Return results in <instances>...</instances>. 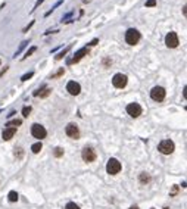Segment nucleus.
I'll return each mask as SVG.
<instances>
[{"label":"nucleus","mask_w":187,"mask_h":209,"mask_svg":"<svg viewBox=\"0 0 187 209\" xmlns=\"http://www.w3.org/2000/svg\"><path fill=\"white\" fill-rule=\"evenodd\" d=\"M140 38H142V34L136 28H128L125 31V43L130 46H136L140 41Z\"/></svg>","instance_id":"1"},{"label":"nucleus","mask_w":187,"mask_h":209,"mask_svg":"<svg viewBox=\"0 0 187 209\" xmlns=\"http://www.w3.org/2000/svg\"><path fill=\"white\" fill-rule=\"evenodd\" d=\"M121 168H122V165H121V162H119L118 159L111 158L108 160V164H106V172L111 174V175H117L121 171Z\"/></svg>","instance_id":"2"},{"label":"nucleus","mask_w":187,"mask_h":209,"mask_svg":"<svg viewBox=\"0 0 187 209\" xmlns=\"http://www.w3.org/2000/svg\"><path fill=\"white\" fill-rule=\"evenodd\" d=\"M174 149H175V146H174V142H171V140H162L158 144V150L161 152L162 155H171L174 152Z\"/></svg>","instance_id":"3"},{"label":"nucleus","mask_w":187,"mask_h":209,"mask_svg":"<svg viewBox=\"0 0 187 209\" xmlns=\"http://www.w3.org/2000/svg\"><path fill=\"white\" fill-rule=\"evenodd\" d=\"M127 83H128L127 75H125V74H121V72L115 74L113 78H112V85H113L115 88H124V87L127 85Z\"/></svg>","instance_id":"4"},{"label":"nucleus","mask_w":187,"mask_h":209,"mask_svg":"<svg viewBox=\"0 0 187 209\" xmlns=\"http://www.w3.org/2000/svg\"><path fill=\"white\" fill-rule=\"evenodd\" d=\"M31 135L37 139V140H43V139H46V135H47V131H46V128L40 124H34V125L31 127Z\"/></svg>","instance_id":"5"},{"label":"nucleus","mask_w":187,"mask_h":209,"mask_svg":"<svg viewBox=\"0 0 187 209\" xmlns=\"http://www.w3.org/2000/svg\"><path fill=\"white\" fill-rule=\"evenodd\" d=\"M165 88L164 87H159V85H156V87H153L152 90H150V99L155 102H162L165 99Z\"/></svg>","instance_id":"6"},{"label":"nucleus","mask_w":187,"mask_h":209,"mask_svg":"<svg viewBox=\"0 0 187 209\" xmlns=\"http://www.w3.org/2000/svg\"><path fill=\"white\" fill-rule=\"evenodd\" d=\"M165 44H167V47H170V49H175V47L180 44V40H178L177 33L170 31V33L167 34V35H165Z\"/></svg>","instance_id":"7"},{"label":"nucleus","mask_w":187,"mask_h":209,"mask_svg":"<svg viewBox=\"0 0 187 209\" xmlns=\"http://www.w3.org/2000/svg\"><path fill=\"white\" fill-rule=\"evenodd\" d=\"M127 114L133 118H138L143 114V109L138 103H130V105H127Z\"/></svg>","instance_id":"8"},{"label":"nucleus","mask_w":187,"mask_h":209,"mask_svg":"<svg viewBox=\"0 0 187 209\" xmlns=\"http://www.w3.org/2000/svg\"><path fill=\"white\" fill-rule=\"evenodd\" d=\"M81 156H83V160H85V162H94L97 155H96V150L93 147H84Z\"/></svg>","instance_id":"9"},{"label":"nucleus","mask_w":187,"mask_h":209,"mask_svg":"<svg viewBox=\"0 0 187 209\" xmlns=\"http://www.w3.org/2000/svg\"><path fill=\"white\" fill-rule=\"evenodd\" d=\"M65 133H67V135L68 137H71V139H80V128L75 125V124H68V125L65 127Z\"/></svg>","instance_id":"10"},{"label":"nucleus","mask_w":187,"mask_h":209,"mask_svg":"<svg viewBox=\"0 0 187 209\" xmlns=\"http://www.w3.org/2000/svg\"><path fill=\"white\" fill-rule=\"evenodd\" d=\"M88 53H90V49H88V47H83V49L77 50L75 55H74V58L68 60V65H69V63H77V62H80V60L84 58L85 55H88Z\"/></svg>","instance_id":"11"},{"label":"nucleus","mask_w":187,"mask_h":209,"mask_svg":"<svg viewBox=\"0 0 187 209\" xmlns=\"http://www.w3.org/2000/svg\"><path fill=\"white\" fill-rule=\"evenodd\" d=\"M67 90L71 96H78L80 93H81V85L77 83V81H69L67 84Z\"/></svg>","instance_id":"12"},{"label":"nucleus","mask_w":187,"mask_h":209,"mask_svg":"<svg viewBox=\"0 0 187 209\" xmlns=\"http://www.w3.org/2000/svg\"><path fill=\"white\" fill-rule=\"evenodd\" d=\"M15 134H16V128H13V127H6V128L2 131V139L6 140V142H9Z\"/></svg>","instance_id":"13"},{"label":"nucleus","mask_w":187,"mask_h":209,"mask_svg":"<svg viewBox=\"0 0 187 209\" xmlns=\"http://www.w3.org/2000/svg\"><path fill=\"white\" fill-rule=\"evenodd\" d=\"M50 93H52V88H49V87H44V88H38V90H35L33 94H34L35 97H47Z\"/></svg>","instance_id":"14"},{"label":"nucleus","mask_w":187,"mask_h":209,"mask_svg":"<svg viewBox=\"0 0 187 209\" xmlns=\"http://www.w3.org/2000/svg\"><path fill=\"white\" fill-rule=\"evenodd\" d=\"M150 175L147 174V172H142L140 175H138V181H140V184H149L150 183Z\"/></svg>","instance_id":"15"},{"label":"nucleus","mask_w":187,"mask_h":209,"mask_svg":"<svg viewBox=\"0 0 187 209\" xmlns=\"http://www.w3.org/2000/svg\"><path fill=\"white\" fill-rule=\"evenodd\" d=\"M28 43H30V41H28V40H25V41H22V43H21V44H19V47H18V49H16V52H15V55H13V58H16L18 55H19L21 52H22V50H24V49H25L27 46H28Z\"/></svg>","instance_id":"16"},{"label":"nucleus","mask_w":187,"mask_h":209,"mask_svg":"<svg viewBox=\"0 0 187 209\" xmlns=\"http://www.w3.org/2000/svg\"><path fill=\"white\" fill-rule=\"evenodd\" d=\"M63 74H65V69H63V68H59L55 74H50V77H49V78H50V80H55V78H59V77H62Z\"/></svg>","instance_id":"17"},{"label":"nucleus","mask_w":187,"mask_h":209,"mask_svg":"<svg viewBox=\"0 0 187 209\" xmlns=\"http://www.w3.org/2000/svg\"><path fill=\"white\" fill-rule=\"evenodd\" d=\"M69 49H71V46H69V47H67V49H63L60 53H58V55L55 56V60H60V59H63L65 56H67V53L69 52Z\"/></svg>","instance_id":"18"},{"label":"nucleus","mask_w":187,"mask_h":209,"mask_svg":"<svg viewBox=\"0 0 187 209\" xmlns=\"http://www.w3.org/2000/svg\"><path fill=\"white\" fill-rule=\"evenodd\" d=\"M62 3H63V0H59V2H56V3L53 5V8H52L50 10H47V12L44 13V16H49V15H52V12H53V10H55V9H56V8H59V6H60V5H62Z\"/></svg>","instance_id":"19"},{"label":"nucleus","mask_w":187,"mask_h":209,"mask_svg":"<svg viewBox=\"0 0 187 209\" xmlns=\"http://www.w3.org/2000/svg\"><path fill=\"white\" fill-rule=\"evenodd\" d=\"M21 124H22V121H21V119H13V121H9L6 125H8V127H13V128H18Z\"/></svg>","instance_id":"20"},{"label":"nucleus","mask_w":187,"mask_h":209,"mask_svg":"<svg viewBox=\"0 0 187 209\" xmlns=\"http://www.w3.org/2000/svg\"><path fill=\"white\" fill-rule=\"evenodd\" d=\"M8 199H9V202H16L18 200V193L16 192H9V194H8Z\"/></svg>","instance_id":"21"},{"label":"nucleus","mask_w":187,"mask_h":209,"mask_svg":"<svg viewBox=\"0 0 187 209\" xmlns=\"http://www.w3.org/2000/svg\"><path fill=\"white\" fill-rule=\"evenodd\" d=\"M41 149H43L41 143H35V144H33V146H31V150H33V153H38Z\"/></svg>","instance_id":"22"},{"label":"nucleus","mask_w":187,"mask_h":209,"mask_svg":"<svg viewBox=\"0 0 187 209\" xmlns=\"http://www.w3.org/2000/svg\"><path fill=\"white\" fill-rule=\"evenodd\" d=\"M34 52H37V47H35V46H33V47H30V49H28V50L25 52V55L22 56V59H27L28 56H31V55H33Z\"/></svg>","instance_id":"23"},{"label":"nucleus","mask_w":187,"mask_h":209,"mask_svg":"<svg viewBox=\"0 0 187 209\" xmlns=\"http://www.w3.org/2000/svg\"><path fill=\"white\" fill-rule=\"evenodd\" d=\"M22 156H24V150H22L21 147H16V149H15V158L22 159Z\"/></svg>","instance_id":"24"},{"label":"nucleus","mask_w":187,"mask_h":209,"mask_svg":"<svg viewBox=\"0 0 187 209\" xmlns=\"http://www.w3.org/2000/svg\"><path fill=\"white\" fill-rule=\"evenodd\" d=\"M53 155H55L56 158H60V156H63V149H62V147H56V149L53 150Z\"/></svg>","instance_id":"25"},{"label":"nucleus","mask_w":187,"mask_h":209,"mask_svg":"<svg viewBox=\"0 0 187 209\" xmlns=\"http://www.w3.org/2000/svg\"><path fill=\"white\" fill-rule=\"evenodd\" d=\"M33 75H34V72H33V71H30V72H27V74H24V75L21 77V81H27V80H30Z\"/></svg>","instance_id":"26"},{"label":"nucleus","mask_w":187,"mask_h":209,"mask_svg":"<svg viewBox=\"0 0 187 209\" xmlns=\"http://www.w3.org/2000/svg\"><path fill=\"white\" fill-rule=\"evenodd\" d=\"M65 209H81V208H80L77 203H74V202H69V203H67Z\"/></svg>","instance_id":"27"},{"label":"nucleus","mask_w":187,"mask_h":209,"mask_svg":"<svg viewBox=\"0 0 187 209\" xmlns=\"http://www.w3.org/2000/svg\"><path fill=\"white\" fill-rule=\"evenodd\" d=\"M30 114H31V106H24V108H22V115L27 118Z\"/></svg>","instance_id":"28"},{"label":"nucleus","mask_w":187,"mask_h":209,"mask_svg":"<svg viewBox=\"0 0 187 209\" xmlns=\"http://www.w3.org/2000/svg\"><path fill=\"white\" fill-rule=\"evenodd\" d=\"M146 8H155L156 6V0H146Z\"/></svg>","instance_id":"29"},{"label":"nucleus","mask_w":187,"mask_h":209,"mask_svg":"<svg viewBox=\"0 0 187 209\" xmlns=\"http://www.w3.org/2000/svg\"><path fill=\"white\" fill-rule=\"evenodd\" d=\"M41 3H44V0H37V2H35V5H34V8H33V10H31V12H34L37 8H40V5H41Z\"/></svg>","instance_id":"30"},{"label":"nucleus","mask_w":187,"mask_h":209,"mask_svg":"<svg viewBox=\"0 0 187 209\" xmlns=\"http://www.w3.org/2000/svg\"><path fill=\"white\" fill-rule=\"evenodd\" d=\"M34 22H35V21H31V22H30V24H28V25H27L25 28H24V30H22V33H28V30H30V28H31V27L34 25Z\"/></svg>","instance_id":"31"},{"label":"nucleus","mask_w":187,"mask_h":209,"mask_svg":"<svg viewBox=\"0 0 187 209\" xmlns=\"http://www.w3.org/2000/svg\"><path fill=\"white\" fill-rule=\"evenodd\" d=\"M177 192H178V186H174V187H172V190H171V193H170V196H175V194H177Z\"/></svg>","instance_id":"32"},{"label":"nucleus","mask_w":187,"mask_h":209,"mask_svg":"<svg viewBox=\"0 0 187 209\" xmlns=\"http://www.w3.org/2000/svg\"><path fill=\"white\" fill-rule=\"evenodd\" d=\"M97 43H99V38H93V40H92V41L88 43V46H96V44H97Z\"/></svg>","instance_id":"33"},{"label":"nucleus","mask_w":187,"mask_h":209,"mask_svg":"<svg viewBox=\"0 0 187 209\" xmlns=\"http://www.w3.org/2000/svg\"><path fill=\"white\" fill-rule=\"evenodd\" d=\"M53 33H58V30H53V31H52V30H49V31H46V33H44V35H49V34H53Z\"/></svg>","instance_id":"34"},{"label":"nucleus","mask_w":187,"mask_h":209,"mask_svg":"<svg viewBox=\"0 0 187 209\" xmlns=\"http://www.w3.org/2000/svg\"><path fill=\"white\" fill-rule=\"evenodd\" d=\"M6 71H8V67H5V68H3V69H2V71H0V77L3 75V74H5Z\"/></svg>","instance_id":"35"},{"label":"nucleus","mask_w":187,"mask_h":209,"mask_svg":"<svg viewBox=\"0 0 187 209\" xmlns=\"http://www.w3.org/2000/svg\"><path fill=\"white\" fill-rule=\"evenodd\" d=\"M15 114H16V112H15V110H12V112H10V114H8V118H12V117H15Z\"/></svg>","instance_id":"36"},{"label":"nucleus","mask_w":187,"mask_h":209,"mask_svg":"<svg viewBox=\"0 0 187 209\" xmlns=\"http://www.w3.org/2000/svg\"><path fill=\"white\" fill-rule=\"evenodd\" d=\"M183 13H184V16H186V13H187V9H186V6H183Z\"/></svg>","instance_id":"37"},{"label":"nucleus","mask_w":187,"mask_h":209,"mask_svg":"<svg viewBox=\"0 0 187 209\" xmlns=\"http://www.w3.org/2000/svg\"><path fill=\"white\" fill-rule=\"evenodd\" d=\"M130 209H138V208H137L136 205H133V206H131V208H130Z\"/></svg>","instance_id":"38"},{"label":"nucleus","mask_w":187,"mask_h":209,"mask_svg":"<svg viewBox=\"0 0 187 209\" xmlns=\"http://www.w3.org/2000/svg\"><path fill=\"white\" fill-rule=\"evenodd\" d=\"M0 65H2V60H0Z\"/></svg>","instance_id":"39"},{"label":"nucleus","mask_w":187,"mask_h":209,"mask_svg":"<svg viewBox=\"0 0 187 209\" xmlns=\"http://www.w3.org/2000/svg\"><path fill=\"white\" fill-rule=\"evenodd\" d=\"M152 209H155V208H152Z\"/></svg>","instance_id":"40"}]
</instances>
